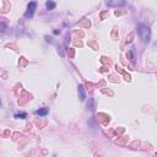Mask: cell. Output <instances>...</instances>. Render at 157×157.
<instances>
[{
  "label": "cell",
  "instance_id": "cell-1",
  "mask_svg": "<svg viewBox=\"0 0 157 157\" xmlns=\"http://www.w3.org/2000/svg\"><path fill=\"white\" fill-rule=\"evenodd\" d=\"M138 33L140 36V38L143 39V42L149 43L150 39H151V31H150V27L145 23H139L138 25Z\"/></svg>",
  "mask_w": 157,
  "mask_h": 157
},
{
  "label": "cell",
  "instance_id": "cell-4",
  "mask_svg": "<svg viewBox=\"0 0 157 157\" xmlns=\"http://www.w3.org/2000/svg\"><path fill=\"white\" fill-rule=\"evenodd\" d=\"M79 97H80V100L81 101H85L86 98V92H85V87L84 85H79Z\"/></svg>",
  "mask_w": 157,
  "mask_h": 157
},
{
  "label": "cell",
  "instance_id": "cell-6",
  "mask_svg": "<svg viewBox=\"0 0 157 157\" xmlns=\"http://www.w3.org/2000/svg\"><path fill=\"white\" fill-rule=\"evenodd\" d=\"M45 6H47V9H48V10H54V9H55V2H54V1H52V0H49V1H47Z\"/></svg>",
  "mask_w": 157,
  "mask_h": 157
},
{
  "label": "cell",
  "instance_id": "cell-8",
  "mask_svg": "<svg viewBox=\"0 0 157 157\" xmlns=\"http://www.w3.org/2000/svg\"><path fill=\"white\" fill-rule=\"evenodd\" d=\"M7 29V26L5 22H0V32H5Z\"/></svg>",
  "mask_w": 157,
  "mask_h": 157
},
{
  "label": "cell",
  "instance_id": "cell-9",
  "mask_svg": "<svg viewBox=\"0 0 157 157\" xmlns=\"http://www.w3.org/2000/svg\"><path fill=\"white\" fill-rule=\"evenodd\" d=\"M0 107H1V102H0Z\"/></svg>",
  "mask_w": 157,
  "mask_h": 157
},
{
  "label": "cell",
  "instance_id": "cell-5",
  "mask_svg": "<svg viewBox=\"0 0 157 157\" xmlns=\"http://www.w3.org/2000/svg\"><path fill=\"white\" fill-rule=\"evenodd\" d=\"M48 112H49V111H48V108H45V107H44V108H39L38 111H36V112H34V114L39 115V117H45V115L48 114Z\"/></svg>",
  "mask_w": 157,
  "mask_h": 157
},
{
  "label": "cell",
  "instance_id": "cell-2",
  "mask_svg": "<svg viewBox=\"0 0 157 157\" xmlns=\"http://www.w3.org/2000/svg\"><path fill=\"white\" fill-rule=\"evenodd\" d=\"M36 7H37V4H36V1H31L28 5H27V11H26L25 16H26V17H32V16L34 15Z\"/></svg>",
  "mask_w": 157,
  "mask_h": 157
},
{
  "label": "cell",
  "instance_id": "cell-3",
  "mask_svg": "<svg viewBox=\"0 0 157 157\" xmlns=\"http://www.w3.org/2000/svg\"><path fill=\"white\" fill-rule=\"evenodd\" d=\"M107 5L111 7H118V6H124L125 5V0H108Z\"/></svg>",
  "mask_w": 157,
  "mask_h": 157
},
{
  "label": "cell",
  "instance_id": "cell-7",
  "mask_svg": "<svg viewBox=\"0 0 157 157\" xmlns=\"http://www.w3.org/2000/svg\"><path fill=\"white\" fill-rule=\"evenodd\" d=\"M27 117V114L25 113V112H22V113H17V114H15V118H17V119H25Z\"/></svg>",
  "mask_w": 157,
  "mask_h": 157
}]
</instances>
